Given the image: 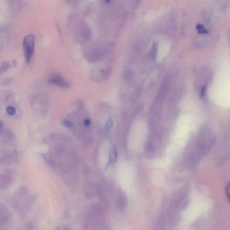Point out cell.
I'll return each mask as SVG.
<instances>
[{
  "label": "cell",
  "instance_id": "6da1fadb",
  "mask_svg": "<svg viewBox=\"0 0 230 230\" xmlns=\"http://www.w3.org/2000/svg\"><path fill=\"white\" fill-rule=\"evenodd\" d=\"M35 38L32 35L27 36L24 39L23 45L25 60L27 64L30 62L34 52Z\"/></svg>",
  "mask_w": 230,
  "mask_h": 230
},
{
  "label": "cell",
  "instance_id": "7a4b0ae2",
  "mask_svg": "<svg viewBox=\"0 0 230 230\" xmlns=\"http://www.w3.org/2000/svg\"><path fill=\"white\" fill-rule=\"evenodd\" d=\"M14 176L10 171H6L0 174V190L7 189L12 184Z\"/></svg>",
  "mask_w": 230,
  "mask_h": 230
},
{
  "label": "cell",
  "instance_id": "3957f363",
  "mask_svg": "<svg viewBox=\"0 0 230 230\" xmlns=\"http://www.w3.org/2000/svg\"><path fill=\"white\" fill-rule=\"evenodd\" d=\"M11 219V214L8 208L0 203V226L2 227L7 224Z\"/></svg>",
  "mask_w": 230,
  "mask_h": 230
},
{
  "label": "cell",
  "instance_id": "277c9868",
  "mask_svg": "<svg viewBox=\"0 0 230 230\" xmlns=\"http://www.w3.org/2000/svg\"><path fill=\"white\" fill-rule=\"evenodd\" d=\"M49 83L50 84L55 85L62 88H68L70 87L69 83L62 76L58 74L51 76L49 80Z\"/></svg>",
  "mask_w": 230,
  "mask_h": 230
},
{
  "label": "cell",
  "instance_id": "5b68a950",
  "mask_svg": "<svg viewBox=\"0 0 230 230\" xmlns=\"http://www.w3.org/2000/svg\"><path fill=\"white\" fill-rule=\"evenodd\" d=\"M2 139L3 143L5 144H11L15 140V136L13 132L9 129H3L0 132Z\"/></svg>",
  "mask_w": 230,
  "mask_h": 230
},
{
  "label": "cell",
  "instance_id": "8992f818",
  "mask_svg": "<svg viewBox=\"0 0 230 230\" xmlns=\"http://www.w3.org/2000/svg\"><path fill=\"white\" fill-rule=\"evenodd\" d=\"M117 158V153L114 148H112L110 150L108 162L107 166H109L116 162Z\"/></svg>",
  "mask_w": 230,
  "mask_h": 230
},
{
  "label": "cell",
  "instance_id": "52a82bcc",
  "mask_svg": "<svg viewBox=\"0 0 230 230\" xmlns=\"http://www.w3.org/2000/svg\"><path fill=\"white\" fill-rule=\"evenodd\" d=\"M11 64L9 62L5 61L0 63V74H2L9 70Z\"/></svg>",
  "mask_w": 230,
  "mask_h": 230
},
{
  "label": "cell",
  "instance_id": "ba28073f",
  "mask_svg": "<svg viewBox=\"0 0 230 230\" xmlns=\"http://www.w3.org/2000/svg\"><path fill=\"white\" fill-rule=\"evenodd\" d=\"M42 156L46 162L49 165V166L54 168L55 166V162L51 156L48 153H43L42 154Z\"/></svg>",
  "mask_w": 230,
  "mask_h": 230
},
{
  "label": "cell",
  "instance_id": "9c48e42d",
  "mask_svg": "<svg viewBox=\"0 0 230 230\" xmlns=\"http://www.w3.org/2000/svg\"><path fill=\"white\" fill-rule=\"evenodd\" d=\"M13 95L14 94L11 91H7L2 95L1 98L4 102H8Z\"/></svg>",
  "mask_w": 230,
  "mask_h": 230
},
{
  "label": "cell",
  "instance_id": "30bf717a",
  "mask_svg": "<svg viewBox=\"0 0 230 230\" xmlns=\"http://www.w3.org/2000/svg\"><path fill=\"white\" fill-rule=\"evenodd\" d=\"M197 29L198 33L199 34H206L208 33V31L205 29L204 26L201 24L197 25Z\"/></svg>",
  "mask_w": 230,
  "mask_h": 230
},
{
  "label": "cell",
  "instance_id": "8fae6325",
  "mask_svg": "<svg viewBox=\"0 0 230 230\" xmlns=\"http://www.w3.org/2000/svg\"><path fill=\"white\" fill-rule=\"evenodd\" d=\"M113 120L110 119L108 120L107 123L106 124L105 126V130L106 131H109L113 127Z\"/></svg>",
  "mask_w": 230,
  "mask_h": 230
},
{
  "label": "cell",
  "instance_id": "7c38bea8",
  "mask_svg": "<svg viewBox=\"0 0 230 230\" xmlns=\"http://www.w3.org/2000/svg\"><path fill=\"white\" fill-rule=\"evenodd\" d=\"M7 112L9 115L13 116L16 113V110L13 107L9 106L7 108Z\"/></svg>",
  "mask_w": 230,
  "mask_h": 230
},
{
  "label": "cell",
  "instance_id": "4fadbf2b",
  "mask_svg": "<svg viewBox=\"0 0 230 230\" xmlns=\"http://www.w3.org/2000/svg\"><path fill=\"white\" fill-rule=\"evenodd\" d=\"M62 124H63L64 126L66 128H71L73 126V124H72V123L70 121L67 120H63L62 121Z\"/></svg>",
  "mask_w": 230,
  "mask_h": 230
},
{
  "label": "cell",
  "instance_id": "5bb4252c",
  "mask_svg": "<svg viewBox=\"0 0 230 230\" xmlns=\"http://www.w3.org/2000/svg\"><path fill=\"white\" fill-rule=\"evenodd\" d=\"M91 120L89 118H86V119L84 121L83 124L84 126L86 127H89L91 125Z\"/></svg>",
  "mask_w": 230,
  "mask_h": 230
},
{
  "label": "cell",
  "instance_id": "9a60e30c",
  "mask_svg": "<svg viewBox=\"0 0 230 230\" xmlns=\"http://www.w3.org/2000/svg\"><path fill=\"white\" fill-rule=\"evenodd\" d=\"M229 187L230 184H228V185L227 186V187H226V193L228 201H230Z\"/></svg>",
  "mask_w": 230,
  "mask_h": 230
},
{
  "label": "cell",
  "instance_id": "2e32d148",
  "mask_svg": "<svg viewBox=\"0 0 230 230\" xmlns=\"http://www.w3.org/2000/svg\"><path fill=\"white\" fill-rule=\"evenodd\" d=\"M205 90H206V87H205V86H204L202 89L201 91V95H200L201 98H202L204 96V95H205Z\"/></svg>",
  "mask_w": 230,
  "mask_h": 230
},
{
  "label": "cell",
  "instance_id": "e0dca14e",
  "mask_svg": "<svg viewBox=\"0 0 230 230\" xmlns=\"http://www.w3.org/2000/svg\"><path fill=\"white\" fill-rule=\"evenodd\" d=\"M11 82V79H7L3 82V84L7 85L8 84Z\"/></svg>",
  "mask_w": 230,
  "mask_h": 230
},
{
  "label": "cell",
  "instance_id": "ac0fdd59",
  "mask_svg": "<svg viewBox=\"0 0 230 230\" xmlns=\"http://www.w3.org/2000/svg\"><path fill=\"white\" fill-rule=\"evenodd\" d=\"M3 130V124L2 122H0V132Z\"/></svg>",
  "mask_w": 230,
  "mask_h": 230
},
{
  "label": "cell",
  "instance_id": "d6986e66",
  "mask_svg": "<svg viewBox=\"0 0 230 230\" xmlns=\"http://www.w3.org/2000/svg\"><path fill=\"white\" fill-rule=\"evenodd\" d=\"M104 1L106 2L107 3H109L110 2L111 0H104Z\"/></svg>",
  "mask_w": 230,
  "mask_h": 230
},
{
  "label": "cell",
  "instance_id": "ffe728a7",
  "mask_svg": "<svg viewBox=\"0 0 230 230\" xmlns=\"http://www.w3.org/2000/svg\"><path fill=\"white\" fill-rule=\"evenodd\" d=\"M0 227H1V226H0Z\"/></svg>",
  "mask_w": 230,
  "mask_h": 230
}]
</instances>
